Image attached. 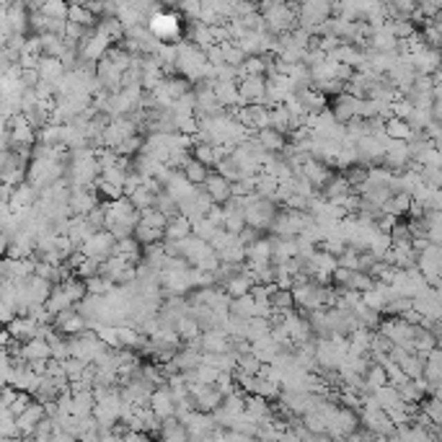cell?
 <instances>
[{
	"label": "cell",
	"instance_id": "7dc6e473",
	"mask_svg": "<svg viewBox=\"0 0 442 442\" xmlns=\"http://www.w3.org/2000/svg\"><path fill=\"white\" fill-rule=\"evenodd\" d=\"M375 225L380 233H393V228L398 225V215H393V212H380V215L375 217Z\"/></svg>",
	"mask_w": 442,
	"mask_h": 442
},
{
	"label": "cell",
	"instance_id": "cb8c5ba5",
	"mask_svg": "<svg viewBox=\"0 0 442 442\" xmlns=\"http://www.w3.org/2000/svg\"><path fill=\"white\" fill-rule=\"evenodd\" d=\"M277 189H279V178L272 176V174H266L261 171L259 176H256V194L264 196V199H275L277 202Z\"/></svg>",
	"mask_w": 442,
	"mask_h": 442
},
{
	"label": "cell",
	"instance_id": "5b68a950",
	"mask_svg": "<svg viewBox=\"0 0 442 442\" xmlns=\"http://www.w3.org/2000/svg\"><path fill=\"white\" fill-rule=\"evenodd\" d=\"M55 329L65 336H78L89 329V318L80 313L78 305H73V308H68V311H62V313L55 315Z\"/></svg>",
	"mask_w": 442,
	"mask_h": 442
},
{
	"label": "cell",
	"instance_id": "816d5d0a",
	"mask_svg": "<svg viewBox=\"0 0 442 442\" xmlns=\"http://www.w3.org/2000/svg\"><path fill=\"white\" fill-rule=\"evenodd\" d=\"M434 6H437V8H442V0H432Z\"/></svg>",
	"mask_w": 442,
	"mask_h": 442
},
{
	"label": "cell",
	"instance_id": "ee69618b",
	"mask_svg": "<svg viewBox=\"0 0 442 442\" xmlns=\"http://www.w3.org/2000/svg\"><path fill=\"white\" fill-rule=\"evenodd\" d=\"M233 241H238V233H230L228 228H217V233L212 236L210 246H212L215 251H223V248H225V246H230Z\"/></svg>",
	"mask_w": 442,
	"mask_h": 442
},
{
	"label": "cell",
	"instance_id": "5bb4252c",
	"mask_svg": "<svg viewBox=\"0 0 442 442\" xmlns=\"http://www.w3.org/2000/svg\"><path fill=\"white\" fill-rule=\"evenodd\" d=\"M21 354L26 360H52V344L44 336H34V339H26L21 344Z\"/></svg>",
	"mask_w": 442,
	"mask_h": 442
},
{
	"label": "cell",
	"instance_id": "1f68e13d",
	"mask_svg": "<svg viewBox=\"0 0 442 442\" xmlns=\"http://www.w3.org/2000/svg\"><path fill=\"white\" fill-rule=\"evenodd\" d=\"M217 254H220V259L228 261V264H243L246 259H248V248H246L241 241H233V243L225 246V248L217 251Z\"/></svg>",
	"mask_w": 442,
	"mask_h": 442
},
{
	"label": "cell",
	"instance_id": "e0dca14e",
	"mask_svg": "<svg viewBox=\"0 0 442 442\" xmlns=\"http://www.w3.org/2000/svg\"><path fill=\"white\" fill-rule=\"evenodd\" d=\"M39 73H42V80H47V83H55L57 86L59 80L65 78V73H68V68H65V62L59 57H49V55H44L39 62Z\"/></svg>",
	"mask_w": 442,
	"mask_h": 442
},
{
	"label": "cell",
	"instance_id": "9a60e30c",
	"mask_svg": "<svg viewBox=\"0 0 442 442\" xmlns=\"http://www.w3.org/2000/svg\"><path fill=\"white\" fill-rule=\"evenodd\" d=\"M192 233H194V220L189 215H184V212H178V215H174L168 220L166 238H171V241H181V238L192 236Z\"/></svg>",
	"mask_w": 442,
	"mask_h": 442
},
{
	"label": "cell",
	"instance_id": "8992f818",
	"mask_svg": "<svg viewBox=\"0 0 442 442\" xmlns=\"http://www.w3.org/2000/svg\"><path fill=\"white\" fill-rule=\"evenodd\" d=\"M96 75H98V83L107 91H111V93H114V91H122V86H125V70L119 68L109 55L96 62Z\"/></svg>",
	"mask_w": 442,
	"mask_h": 442
},
{
	"label": "cell",
	"instance_id": "ac0fdd59",
	"mask_svg": "<svg viewBox=\"0 0 442 442\" xmlns=\"http://www.w3.org/2000/svg\"><path fill=\"white\" fill-rule=\"evenodd\" d=\"M256 138H259V142H261L264 150H269V153H282L287 147V142H290L285 132H279V129H275V127L259 129Z\"/></svg>",
	"mask_w": 442,
	"mask_h": 442
},
{
	"label": "cell",
	"instance_id": "8fae6325",
	"mask_svg": "<svg viewBox=\"0 0 442 442\" xmlns=\"http://www.w3.org/2000/svg\"><path fill=\"white\" fill-rule=\"evenodd\" d=\"M233 349V336L228 334L225 329H207L202 334V352H230Z\"/></svg>",
	"mask_w": 442,
	"mask_h": 442
},
{
	"label": "cell",
	"instance_id": "b9f144b4",
	"mask_svg": "<svg viewBox=\"0 0 442 442\" xmlns=\"http://www.w3.org/2000/svg\"><path fill=\"white\" fill-rule=\"evenodd\" d=\"M217 228H220V225H215L210 217L202 215V217H196V220H194V236L205 238V241H212V236L217 233Z\"/></svg>",
	"mask_w": 442,
	"mask_h": 442
},
{
	"label": "cell",
	"instance_id": "52a82bcc",
	"mask_svg": "<svg viewBox=\"0 0 442 442\" xmlns=\"http://www.w3.org/2000/svg\"><path fill=\"white\" fill-rule=\"evenodd\" d=\"M383 163L388 168H393L396 174H401L403 168L412 166V147H409V140H391L388 147H385Z\"/></svg>",
	"mask_w": 442,
	"mask_h": 442
},
{
	"label": "cell",
	"instance_id": "74e56055",
	"mask_svg": "<svg viewBox=\"0 0 442 442\" xmlns=\"http://www.w3.org/2000/svg\"><path fill=\"white\" fill-rule=\"evenodd\" d=\"M140 215H142V223H147V225H153V228H163V230H166L168 220H171V215H166L163 210H158L156 205L140 210Z\"/></svg>",
	"mask_w": 442,
	"mask_h": 442
},
{
	"label": "cell",
	"instance_id": "ab89813d",
	"mask_svg": "<svg viewBox=\"0 0 442 442\" xmlns=\"http://www.w3.org/2000/svg\"><path fill=\"white\" fill-rule=\"evenodd\" d=\"M220 373H223V370H220L217 365L205 362V360H202V365H199V367L194 370V378L199 380V383L215 385V383H217V378H220Z\"/></svg>",
	"mask_w": 442,
	"mask_h": 442
},
{
	"label": "cell",
	"instance_id": "4316f807",
	"mask_svg": "<svg viewBox=\"0 0 442 442\" xmlns=\"http://www.w3.org/2000/svg\"><path fill=\"white\" fill-rule=\"evenodd\" d=\"M437 339H440V336H434V331H430V329H422V326H419V331H416V336H414V352L422 354V357H427V354H430L434 347H437Z\"/></svg>",
	"mask_w": 442,
	"mask_h": 442
},
{
	"label": "cell",
	"instance_id": "836d02e7",
	"mask_svg": "<svg viewBox=\"0 0 442 442\" xmlns=\"http://www.w3.org/2000/svg\"><path fill=\"white\" fill-rule=\"evenodd\" d=\"M42 10L47 13L49 19L68 21V16H70V0H44V3H42Z\"/></svg>",
	"mask_w": 442,
	"mask_h": 442
},
{
	"label": "cell",
	"instance_id": "7a4b0ae2",
	"mask_svg": "<svg viewBox=\"0 0 442 442\" xmlns=\"http://www.w3.org/2000/svg\"><path fill=\"white\" fill-rule=\"evenodd\" d=\"M297 16H300V26L315 34V26H321L334 16V0H303L297 6Z\"/></svg>",
	"mask_w": 442,
	"mask_h": 442
},
{
	"label": "cell",
	"instance_id": "484cf974",
	"mask_svg": "<svg viewBox=\"0 0 442 442\" xmlns=\"http://www.w3.org/2000/svg\"><path fill=\"white\" fill-rule=\"evenodd\" d=\"M135 238H138L142 246H150V243H158V241H166V230H163V228L147 225V223L140 220L138 228H135Z\"/></svg>",
	"mask_w": 442,
	"mask_h": 442
},
{
	"label": "cell",
	"instance_id": "3957f363",
	"mask_svg": "<svg viewBox=\"0 0 442 442\" xmlns=\"http://www.w3.org/2000/svg\"><path fill=\"white\" fill-rule=\"evenodd\" d=\"M243 215L248 225L259 228V230H269L277 217L275 199H264V196H256L254 202H248L243 207Z\"/></svg>",
	"mask_w": 442,
	"mask_h": 442
},
{
	"label": "cell",
	"instance_id": "d590c367",
	"mask_svg": "<svg viewBox=\"0 0 442 442\" xmlns=\"http://www.w3.org/2000/svg\"><path fill=\"white\" fill-rule=\"evenodd\" d=\"M192 156H194L196 160H202V163H207L210 168H212V166L217 163L215 145H212V142H202V140H196L194 147H192Z\"/></svg>",
	"mask_w": 442,
	"mask_h": 442
},
{
	"label": "cell",
	"instance_id": "d6986e66",
	"mask_svg": "<svg viewBox=\"0 0 442 442\" xmlns=\"http://www.w3.org/2000/svg\"><path fill=\"white\" fill-rule=\"evenodd\" d=\"M385 29L391 31L393 37H398V39H409L416 31V21L409 19V16H391L385 21Z\"/></svg>",
	"mask_w": 442,
	"mask_h": 442
},
{
	"label": "cell",
	"instance_id": "83f0119b",
	"mask_svg": "<svg viewBox=\"0 0 442 442\" xmlns=\"http://www.w3.org/2000/svg\"><path fill=\"white\" fill-rule=\"evenodd\" d=\"M73 300H70V295L65 293V287L62 285H55V290H52V295L47 297V308L52 311V313L57 315L62 313V311H68V308H73Z\"/></svg>",
	"mask_w": 442,
	"mask_h": 442
},
{
	"label": "cell",
	"instance_id": "d6a6232c",
	"mask_svg": "<svg viewBox=\"0 0 442 442\" xmlns=\"http://www.w3.org/2000/svg\"><path fill=\"white\" fill-rule=\"evenodd\" d=\"M86 287H89L91 295H109L111 290H114V279L98 272V275H93V277L86 279Z\"/></svg>",
	"mask_w": 442,
	"mask_h": 442
},
{
	"label": "cell",
	"instance_id": "30bf717a",
	"mask_svg": "<svg viewBox=\"0 0 442 442\" xmlns=\"http://www.w3.org/2000/svg\"><path fill=\"white\" fill-rule=\"evenodd\" d=\"M300 176H305L311 184H313L315 189H324L329 181H331V176H334V171H331V166L329 163H324V160H318V158H308L303 163V174Z\"/></svg>",
	"mask_w": 442,
	"mask_h": 442
},
{
	"label": "cell",
	"instance_id": "c3c4849f",
	"mask_svg": "<svg viewBox=\"0 0 442 442\" xmlns=\"http://www.w3.org/2000/svg\"><path fill=\"white\" fill-rule=\"evenodd\" d=\"M207 59L212 62V65H225V52H223V44H212V47H207Z\"/></svg>",
	"mask_w": 442,
	"mask_h": 442
},
{
	"label": "cell",
	"instance_id": "f907efd6",
	"mask_svg": "<svg viewBox=\"0 0 442 442\" xmlns=\"http://www.w3.org/2000/svg\"><path fill=\"white\" fill-rule=\"evenodd\" d=\"M434 19H437V24H440V26H442V8H440V13H437V16H434Z\"/></svg>",
	"mask_w": 442,
	"mask_h": 442
},
{
	"label": "cell",
	"instance_id": "e575fe53",
	"mask_svg": "<svg viewBox=\"0 0 442 442\" xmlns=\"http://www.w3.org/2000/svg\"><path fill=\"white\" fill-rule=\"evenodd\" d=\"M269 300H272V305H275V311H290V308H295V293L293 290H287V287H277L275 293L269 295Z\"/></svg>",
	"mask_w": 442,
	"mask_h": 442
},
{
	"label": "cell",
	"instance_id": "8d00e7d4",
	"mask_svg": "<svg viewBox=\"0 0 442 442\" xmlns=\"http://www.w3.org/2000/svg\"><path fill=\"white\" fill-rule=\"evenodd\" d=\"M223 52H225V62L228 65H233V68H241L246 62V57H248L243 49H241V44L233 39L223 42Z\"/></svg>",
	"mask_w": 442,
	"mask_h": 442
},
{
	"label": "cell",
	"instance_id": "6da1fadb",
	"mask_svg": "<svg viewBox=\"0 0 442 442\" xmlns=\"http://www.w3.org/2000/svg\"><path fill=\"white\" fill-rule=\"evenodd\" d=\"M189 21L184 19V13L181 10H174V8H160L147 19V26L153 31V37L158 42H166V44H178L181 37H184V29H187Z\"/></svg>",
	"mask_w": 442,
	"mask_h": 442
},
{
	"label": "cell",
	"instance_id": "7bdbcfd3",
	"mask_svg": "<svg viewBox=\"0 0 442 442\" xmlns=\"http://www.w3.org/2000/svg\"><path fill=\"white\" fill-rule=\"evenodd\" d=\"M347 178H349V184H352L354 189H360L370 178V168H365V166H360V163H354V166H349L347 171Z\"/></svg>",
	"mask_w": 442,
	"mask_h": 442
},
{
	"label": "cell",
	"instance_id": "f1b7e54d",
	"mask_svg": "<svg viewBox=\"0 0 442 442\" xmlns=\"http://www.w3.org/2000/svg\"><path fill=\"white\" fill-rule=\"evenodd\" d=\"M246 412H251L254 416L264 419L272 414V406H269V398H264L261 393H246Z\"/></svg>",
	"mask_w": 442,
	"mask_h": 442
},
{
	"label": "cell",
	"instance_id": "7402d4cb",
	"mask_svg": "<svg viewBox=\"0 0 442 442\" xmlns=\"http://www.w3.org/2000/svg\"><path fill=\"white\" fill-rule=\"evenodd\" d=\"M352 184H349V178H347V174H334L331 176V181L326 184L321 192H324V196H329V199H339V196L349 194L352 192Z\"/></svg>",
	"mask_w": 442,
	"mask_h": 442
},
{
	"label": "cell",
	"instance_id": "44dd1931",
	"mask_svg": "<svg viewBox=\"0 0 442 442\" xmlns=\"http://www.w3.org/2000/svg\"><path fill=\"white\" fill-rule=\"evenodd\" d=\"M293 256H300L297 248V238H275V264L279 261H290Z\"/></svg>",
	"mask_w": 442,
	"mask_h": 442
},
{
	"label": "cell",
	"instance_id": "9c48e42d",
	"mask_svg": "<svg viewBox=\"0 0 442 442\" xmlns=\"http://www.w3.org/2000/svg\"><path fill=\"white\" fill-rule=\"evenodd\" d=\"M44 416H47V406H44V401H39V398H34L29 409L16 416V419H19V430L21 434H24V442H31V434H34L37 424H39Z\"/></svg>",
	"mask_w": 442,
	"mask_h": 442
},
{
	"label": "cell",
	"instance_id": "4fadbf2b",
	"mask_svg": "<svg viewBox=\"0 0 442 442\" xmlns=\"http://www.w3.org/2000/svg\"><path fill=\"white\" fill-rule=\"evenodd\" d=\"M202 187L207 189V194L212 196L215 202H220V205H225L228 199L233 196V192H230V181H228L220 171H210V176H207V181L202 184Z\"/></svg>",
	"mask_w": 442,
	"mask_h": 442
},
{
	"label": "cell",
	"instance_id": "277c9868",
	"mask_svg": "<svg viewBox=\"0 0 442 442\" xmlns=\"http://www.w3.org/2000/svg\"><path fill=\"white\" fill-rule=\"evenodd\" d=\"M80 248H83L89 256L98 259V261H107L109 256L117 251V236H114L109 228H101V230H96Z\"/></svg>",
	"mask_w": 442,
	"mask_h": 442
},
{
	"label": "cell",
	"instance_id": "bcb514c9",
	"mask_svg": "<svg viewBox=\"0 0 442 442\" xmlns=\"http://www.w3.org/2000/svg\"><path fill=\"white\" fill-rule=\"evenodd\" d=\"M31 401H34V393H29V391H19V393H16V398H13V403H10L8 409H10V412H13V414H16V416H19V414H24V412H26V409H29Z\"/></svg>",
	"mask_w": 442,
	"mask_h": 442
},
{
	"label": "cell",
	"instance_id": "d4e9b609",
	"mask_svg": "<svg viewBox=\"0 0 442 442\" xmlns=\"http://www.w3.org/2000/svg\"><path fill=\"white\" fill-rule=\"evenodd\" d=\"M210 171L212 168L207 166V163H202V160H196L194 156L189 158V163L184 166V174H187V178L192 181V184H196V187H202L207 181V176H210Z\"/></svg>",
	"mask_w": 442,
	"mask_h": 442
},
{
	"label": "cell",
	"instance_id": "7c38bea8",
	"mask_svg": "<svg viewBox=\"0 0 442 442\" xmlns=\"http://www.w3.org/2000/svg\"><path fill=\"white\" fill-rule=\"evenodd\" d=\"M150 409L160 416V419H168V416H176V398H174V393L168 385H160L153 391L150 396Z\"/></svg>",
	"mask_w": 442,
	"mask_h": 442
},
{
	"label": "cell",
	"instance_id": "603a6c76",
	"mask_svg": "<svg viewBox=\"0 0 442 442\" xmlns=\"http://www.w3.org/2000/svg\"><path fill=\"white\" fill-rule=\"evenodd\" d=\"M365 380H367V388L370 391H378V388H383V385H388L391 380H388V370H385L383 362H378V360H373V365H370V370L365 373Z\"/></svg>",
	"mask_w": 442,
	"mask_h": 442
},
{
	"label": "cell",
	"instance_id": "ba28073f",
	"mask_svg": "<svg viewBox=\"0 0 442 442\" xmlns=\"http://www.w3.org/2000/svg\"><path fill=\"white\" fill-rule=\"evenodd\" d=\"M266 75H248L238 80L241 101L243 104H266Z\"/></svg>",
	"mask_w": 442,
	"mask_h": 442
},
{
	"label": "cell",
	"instance_id": "f35d334b",
	"mask_svg": "<svg viewBox=\"0 0 442 442\" xmlns=\"http://www.w3.org/2000/svg\"><path fill=\"white\" fill-rule=\"evenodd\" d=\"M156 192L150 187H145V181H142V187L135 189L132 194H129V199H132V205L138 207V210H145V207H153L156 205Z\"/></svg>",
	"mask_w": 442,
	"mask_h": 442
},
{
	"label": "cell",
	"instance_id": "681fc988",
	"mask_svg": "<svg viewBox=\"0 0 442 442\" xmlns=\"http://www.w3.org/2000/svg\"><path fill=\"white\" fill-rule=\"evenodd\" d=\"M432 117L442 122V98H434V107H432Z\"/></svg>",
	"mask_w": 442,
	"mask_h": 442
},
{
	"label": "cell",
	"instance_id": "4dcf8cb0",
	"mask_svg": "<svg viewBox=\"0 0 442 442\" xmlns=\"http://www.w3.org/2000/svg\"><path fill=\"white\" fill-rule=\"evenodd\" d=\"M68 21H75L80 26H93V24H96V13H93L86 3H70Z\"/></svg>",
	"mask_w": 442,
	"mask_h": 442
},
{
	"label": "cell",
	"instance_id": "2e32d148",
	"mask_svg": "<svg viewBox=\"0 0 442 442\" xmlns=\"http://www.w3.org/2000/svg\"><path fill=\"white\" fill-rule=\"evenodd\" d=\"M187 29H189V42H194L196 47H202V49H207V47H212L215 44V37H212V26L210 24H205V21H189L187 24Z\"/></svg>",
	"mask_w": 442,
	"mask_h": 442
},
{
	"label": "cell",
	"instance_id": "60d3db41",
	"mask_svg": "<svg viewBox=\"0 0 442 442\" xmlns=\"http://www.w3.org/2000/svg\"><path fill=\"white\" fill-rule=\"evenodd\" d=\"M261 367H264V362L259 360V354H254V352H243V354H241V357H238V370H241V373L259 375V373H261Z\"/></svg>",
	"mask_w": 442,
	"mask_h": 442
},
{
	"label": "cell",
	"instance_id": "f546056e",
	"mask_svg": "<svg viewBox=\"0 0 442 442\" xmlns=\"http://www.w3.org/2000/svg\"><path fill=\"white\" fill-rule=\"evenodd\" d=\"M230 313L241 315V318H254V315H256V297L251 293L241 295V297H233Z\"/></svg>",
	"mask_w": 442,
	"mask_h": 442
},
{
	"label": "cell",
	"instance_id": "f6af8a7d",
	"mask_svg": "<svg viewBox=\"0 0 442 442\" xmlns=\"http://www.w3.org/2000/svg\"><path fill=\"white\" fill-rule=\"evenodd\" d=\"M127 168H122L119 163H114V166H109L101 171V176L107 178V181H111V184H119V187H125V181H127Z\"/></svg>",
	"mask_w": 442,
	"mask_h": 442
},
{
	"label": "cell",
	"instance_id": "ffe728a7",
	"mask_svg": "<svg viewBox=\"0 0 442 442\" xmlns=\"http://www.w3.org/2000/svg\"><path fill=\"white\" fill-rule=\"evenodd\" d=\"M160 437L163 440H189V427L178 416H168V419H163Z\"/></svg>",
	"mask_w": 442,
	"mask_h": 442
}]
</instances>
